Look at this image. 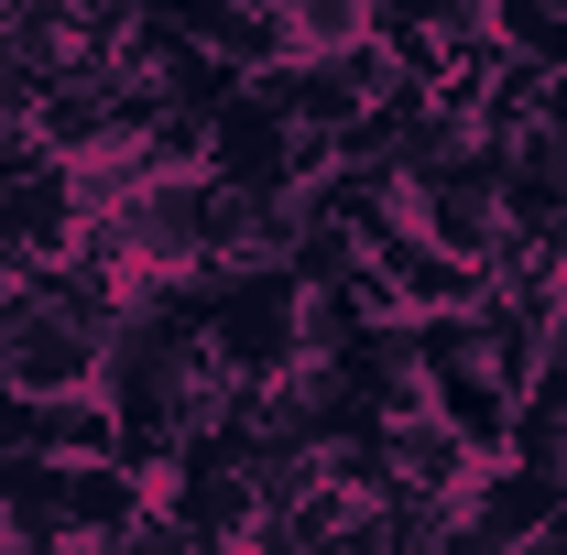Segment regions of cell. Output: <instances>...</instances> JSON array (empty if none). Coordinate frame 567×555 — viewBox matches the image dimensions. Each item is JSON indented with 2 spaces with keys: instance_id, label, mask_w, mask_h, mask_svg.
Returning a JSON list of instances; mask_svg holds the SVG:
<instances>
[{
  "instance_id": "1",
  "label": "cell",
  "mask_w": 567,
  "mask_h": 555,
  "mask_svg": "<svg viewBox=\"0 0 567 555\" xmlns=\"http://www.w3.org/2000/svg\"><path fill=\"white\" fill-rule=\"evenodd\" d=\"M557 490H567V469H535V458H481V469H470V490H458V545H481V555L535 545V534H546V512H557Z\"/></svg>"
},
{
  "instance_id": "2",
  "label": "cell",
  "mask_w": 567,
  "mask_h": 555,
  "mask_svg": "<svg viewBox=\"0 0 567 555\" xmlns=\"http://www.w3.org/2000/svg\"><path fill=\"white\" fill-rule=\"evenodd\" d=\"M99 327L87 316H66V305H22L11 327H0V381H22V392H99Z\"/></svg>"
},
{
  "instance_id": "3",
  "label": "cell",
  "mask_w": 567,
  "mask_h": 555,
  "mask_svg": "<svg viewBox=\"0 0 567 555\" xmlns=\"http://www.w3.org/2000/svg\"><path fill=\"white\" fill-rule=\"evenodd\" d=\"M382 458H393V480H404V490H436V501H458V490H470V469H481V447L436 415V404L382 415Z\"/></svg>"
},
{
  "instance_id": "4",
  "label": "cell",
  "mask_w": 567,
  "mask_h": 555,
  "mask_svg": "<svg viewBox=\"0 0 567 555\" xmlns=\"http://www.w3.org/2000/svg\"><path fill=\"white\" fill-rule=\"evenodd\" d=\"M546 121H557V132H567V66L546 76Z\"/></svg>"
},
{
  "instance_id": "5",
  "label": "cell",
  "mask_w": 567,
  "mask_h": 555,
  "mask_svg": "<svg viewBox=\"0 0 567 555\" xmlns=\"http://www.w3.org/2000/svg\"><path fill=\"white\" fill-rule=\"evenodd\" d=\"M557 469H567V447H557Z\"/></svg>"
}]
</instances>
